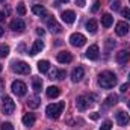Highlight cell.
Returning a JSON list of instances; mask_svg holds the SVG:
<instances>
[{
	"label": "cell",
	"instance_id": "23",
	"mask_svg": "<svg viewBox=\"0 0 130 130\" xmlns=\"http://www.w3.org/2000/svg\"><path fill=\"white\" fill-rule=\"evenodd\" d=\"M32 12L35 14V15H38V17H44V15L47 14L45 8H44L42 5H33L32 6Z\"/></svg>",
	"mask_w": 130,
	"mask_h": 130
},
{
	"label": "cell",
	"instance_id": "10",
	"mask_svg": "<svg viewBox=\"0 0 130 130\" xmlns=\"http://www.w3.org/2000/svg\"><path fill=\"white\" fill-rule=\"evenodd\" d=\"M130 30V26L126 23V21H120V23H117V27H115V33L118 35V36H126Z\"/></svg>",
	"mask_w": 130,
	"mask_h": 130
},
{
	"label": "cell",
	"instance_id": "31",
	"mask_svg": "<svg viewBox=\"0 0 130 130\" xmlns=\"http://www.w3.org/2000/svg\"><path fill=\"white\" fill-rule=\"evenodd\" d=\"M110 9H113V11H120V0H113V2L110 3Z\"/></svg>",
	"mask_w": 130,
	"mask_h": 130
},
{
	"label": "cell",
	"instance_id": "40",
	"mask_svg": "<svg viewBox=\"0 0 130 130\" xmlns=\"http://www.w3.org/2000/svg\"><path fill=\"white\" fill-rule=\"evenodd\" d=\"M3 20H5V12L0 11V21H3Z\"/></svg>",
	"mask_w": 130,
	"mask_h": 130
},
{
	"label": "cell",
	"instance_id": "45",
	"mask_svg": "<svg viewBox=\"0 0 130 130\" xmlns=\"http://www.w3.org/2000/svg\"><path fill=\"white\" fill-rule=\"evenodd\" d=\"M127 104H129V109H130V100H129V103H127Z\"/></svg>",
	"mask_w": 130,
	"mask_h": 130
},
{
	"label": "cell",
	"instance_id": "37",
	"mask_svg": "<svg viewBox=\"0 0 130 130\" xmlns=\"http://www.w3.org/2000/svg\"><path fill=\"white\" fill-rule=\"evenodd\" d=\"M89 117H91V120H98V118H100V115H98L97 112H92V113H89Z\"/></svg>",
	"mask_w": 130,
	"mask_h": 130
},
{
	"label": "cell",
	"instance_id": "1",
	"mask_svg": "<svg viewBox=\"0 0 130 130\" xmlns=\"http://www.w3.org/2000/svg\"><path fill=\"white\" fill-rule=\"evenodd\" d=\"M117 82H118V79H117V76H115L112 71H103V73H100V76H98V85H100L101 88H104V89L113 88V86L117 85Z\"/></svg>",
	"mask_w": 130,
	"mask_h": 130
},
{
	"label": "cell",
	"instance_id": "35",
	"mask_svg": "<svg viewBox=\"0 0 130 130\" xmlns=\"http://www.w3.org/2000/svg\"><path fill=\"white\" fill-rule=\"evenodd\" d=\"M127 89H129V83H123L121 86H120V91L124 94V92H127Z\"/></svg>",
	"mask_w": 130,
	"mask_h": 130
},
{
	"label": "cell",
	"instance_id": "39",
	"mask_svg": "<svg viewBox=\"0 0 130 130\" xmlns=\"http://www.w3.org/2000/svg\"><path fill=\"white\" fill-rule=\"evenodd\" d=\"M36 33H38V35H41V36H42V35H44V29H41V27H38V29H36Z\"/></svg>",
	"mask_w": 130,
	"mask_h": 130
},
{
	"label": "cell",
	"instance_id": "43",
	"mask_svg": "<svg viewBox=\"0 0 130 130\" xmlns=\"http://www.w3.org/2000/svg\"><path fill=\"white\" fill-rule=\"evenodd\" d=\"M2 88H3V80L0 79V89H2Z\"/></svg>",
	"mask_w": 130,
	"mask_h": 130
},
{
	"label": "cell",
	"instance_id": "20",
	"mask_svg": "<svg viewBox=\"0 0 130 130\" xmlns=\"http://www.w3.org/2000/svg\"><path fill=\"white\" fill-rule=\"evenodd\" d=\"M35 121H36V118H35L33 113H26V115L23 117V124H24L26 127H32L33 124H35Z\"/></svg>",
	"mask_w": 130,
	"mask_h": 130
},
{
	"label": "cell",
	"instance_id": "36",
	"mask_svg": "<svg viewBox=\"0 0 130 130\" xmlns=\"http://www.w3.org/2000/svg\"><path fill=\"white\" fill-rule=\"evenodd\" d=\"M85 3H86V0H76V5H77L79 8H83Z\"/></svg>",
	"mask_w": 130,
	"mask_h": 130
},
{
	"label": "cell",
	"instance_id": "14",
	"mask_svg": "<svg viewBox=\"0 0 130 130\" xmlns=\"http://www.w3.org/2000/svg\"><path fill=\"white\" fill-rule=\"evenodd\" d=\"M56 59H58V62L59 64H70L71 61H73V55L70 53V52H61V53H58V56H56Z\"/></svg>",
	"mask_w": 130,
	"mask_h": 130
},
{
	"label": "cell",
	"instance_id": "9",
	"mask_svg": "<svg viewBox=\"0 0 130 130\" xmlns=\"http://www.w3.org/2000/svg\"><path fill=\"white\" fill-rule=\"evenodd\" d=\"M115 118H117L118 126H121V127H126V126L130 123V117L126 113V112H123V110H118V112L115 113Z\"/></svg>",
	"mask_w": 130,
	"mask_h": 130
},
{
	"label": "cell",
	"instance_id": "8",
	"mask_svg": "<svg viewBox=\"0 0 130 130\" xmlns=\"http://www.w3.org/2000/svg\"><path fill=\"white\" fill-rule=\"evenodd\" d=\"M47 27L50 29L52 33H61L62 32V27H61V24L56 21L55 17H48V18H47Z\"/></svg>",
	"mask_w": 130,
	"mask_h": 130
},
{
	"label": "cell",
	"instance_id": "26",
	"mask_svg": "<svg viewBox=\"0 0 130 130\" xmlns=\"http://www.w3.org/2000/svg\"><path fill=\"white\" fill-rule=\"evenodd\" d=\"M33 91H35V94H38L39 91H41V88H42V80L39 79V77H35L33 79Z\"/></svg>",
	"mask_w": 130,
	"mask_h": 130
},
{
	"label": "cell",
	"instance_id": "28",
	"mask_svg": "<svg viewBox=\"0 0 130 130\" xmlns=\"http://www.w3.org/2000/svg\"><path fill=\"white\" fill-rule=\"evenodd\" d=\"M26 12H27V11H26V6H24V3H18V6H17V14L23 17V15H26Z\"/></svg>",
	"mask_w": 130,
	"mask_h": 130
},
{
	"label": "cell",
	"instance_id": "22",
	"mask_svg": "<svg viewBox=\"0 0 130 130\" xmlns=\"http://www.w3.org/2000/svg\"><path fill=\"white\" fill-rule=\"evenodd\" d=\"M39 104H41V98L36 97V95L29 97V100H27V106H29V109H36V107H39Z\"/></svg>",
	"mask_w": 130,
	"mask_h": 130
},
{
	"label": "cell",
	"instance_id": "24",
	"mask_svg": "<svg viewBox=\"0 0 130 130\" xmlns=\"http://www.w3.org/2000/svg\"><path fill=\"white\" fill-rule=\"evenodd\" d=\"M38 70H39L41 73H48V70H50V62H48V61H39V62H38Z\"/></svg>",
	"mask_w": 130,
	"mask_h": 130
},
{
	"label": "cell",
	"instance_id": "41",
	"mask_svg": "<svg viewBox=\"0 0 130 130\" xmlns=\"http://www.w3.org/2000/svg\"><path fill=\"white\" fill-rule=\"evenodd\" d=\"M70 0H58V3H68Z\"/></svg>",
	"mask_w": 130,
	"mask_h": 130
},
{
	"label": "cell",
	"instance_id": "17",
	"mask_svg": "<svg viewBox=\"0 0 130 130\" xmlns=\"http://www.w3.org/2000/svg\"><path fill=\"white\" fill-rule=\"evenodd\" d=\"M42 48H44V42H42L41 39H38V41L33 42V45H32V48H30V52H29V55H30V56H35V55L41 53Z\"/></svg>",
	"mask_w": 130,
	"mask_h": 130
},
{
	"label": "cell",
	"instance_id": "34",
	"mask_svg": "<svg viewBox=\"0 0 130 130\" xmlns=\"http://www.w3.org/2000/svg\"><path fill=\"white\" fill-rule=\"evenodd\" d=\"M98 9H100V2H94V5H92V8H91V11H92V12H97Z\"/></svg>",
	"mask_w": 130,
	"mask_h": 130
},
{
	"label": "cell",
	"instance_id": "18",
	"mask_svg": "<svg viewBox=\"0 0 130 130\" xmlns=\"http://www.w3.org/2000/svg\"><path fill=\"white\" fill-rule=\"evenodd\" d=\"M62 20H64L67 24H73L76 21V14L73 11H64L62 12Z\"/></svg>",
	"mask_w": 130,
	"mask_h": 130
},
{
	"label": "cell",
	"instance_id": "46",
	"mask_svg": "<svg viewBox=\"0 0 130 130\" xmlns=\"http://www.w3.org/2000/svg\"><path fill=\"white\" fill-rule=\"evenodd\" d=\"M129 82H130V73H129Z\"/></svg>",
	"mask_w": 130,
	"mask_h": 130
},
{
	"label": "cell",
	"instance_id": "13",
	"mask_svg": "<svg viewBox=\"0 0 130 130\" xmlns=\"http://www.w3.org/2000/svg\"><path fill=\"white\" fill-rule=\"evenodd\" d=\"M83 76H85V70H83V67H76L73 71H71V80L76 83V82H80L82 79H83Z\"/></svg>",
	"mask_w": 130,
	"mask_h": 130
},
{
	"label": "cell",
	"instance_id": "5",
	"mask_svg": "<svg viewBox=\"0 0 130 130\" xmlns=\"http://www.w3.org/2000/svg\"><path fill=\"white\" fill-rule=\"evenodd\" d=\"M12 70L17 74H29L30 73V65L23 62V61H18V62L15 61V62H12Z\"/></svg>",
	"mask_w": 130,
	"mask_h": 130
},
{
	"label": "cell",
	"instance_id": "33",
	"mask_svg": "<svg viewBox=\"0 0 130 130\" xmlns=\"http://www.w3.org/2000/svg\"><path fill=\"white\" fill-rule=\"evenodd\" d=\"M2 130H14V126L11 123H3L2 124Z\"/></svg>",
	"mask_w": 130,
	"mask_h": 130
},
{
	"label": "cell",
	"instance_id": "16",
	"mask_svg": "<svg viewBox=\"0 0 130 130\" xmlns=\"http://www.w3.org/2000/svg\"><path fill=\"white\" fill-rule=\"evenodd\" d=\"M117 103H118V95H117V94H110V95H107L106 100L103 101V107H104V109H109V107L115 106Z\"/></svg>",
	"mask_w": 130,
	"mask_h": 130
},
{
	"label": "cell",
	"instance_id": "29",
	"mask_svg": "<svg viewBox=\"0 0 130 130\" xmlns=\"http://www.w3.org/2000/svg\"><path fill=\"white\" fill-rule=\"evenodd\" d=\"M112 129V123L107 120V121H104L103 124H101V127H100V130H110Z\"/></svg>",
	"mask_w": 130,
	"mask_h": 130
},
{
	"label": "cell",
	"instance_id": "6",
	"mask_svg": "<svg viewBox=\"0 0 130 130\" xmlns=\"http://www.w3.org/2000/svg\"><path fill=\"white\" fill-rule=\"evenodd\" d=\"M70 42H71V45H74V47H83L85 44H86V36L85 35H82V33H73L71 36H70Z\"/></svg>",
	"mask_w": 130,
	"mask_h": 130
},
{
	"label": "cell",
	"instance_id": "4",
	"mask_svg": "<svg viewBox=\"0 0 130 130\" xmlns=\"http://www.w3.org/2000/svg\"><path fill=\"white\" fill-rule=\"evenodd\" d=\"M11 89H12L14 94L20 95V97H23V95L27 92V86H26V83L21 82V80H14L12 85H11Z\"/></svg>",
	"mask_w": 130,
	"mask_h": 130
},
{
	"label": "cell",
	"instance_id": "47",
	"mask_svg": "<svg viewBox=\"0 0 130 130\" xmlns=\"http://www.w3.org/2000/svg\"><path fill=\"white\" fill-rule=\"evenodd\" d=\"M2 2H3V0H0V3H2Z\"/></svg>",
	"mask_w": 130,
	"mask_h": 130
},
{
	"label": "cell",
	"instance_id": "38",
	"mask_svg": "<svg viewBox=\"0 0 130 130\" xmlns=\"http://www.w3.org/2000/svg\"><path fill=\"white\" fill-rule=\"evenodd\" d=\"M56 74H58V70H53L50 73V79H56Z\"/></svg>",
	"mask_w": 130,
	"mask_h": 130
},
{
	"label": "cell",
	"instance_id": "44",
	"mask_svg": "<svg viewBox=\"0 0 130 130\" xmlns=\"http://www.w3.org/2000/svg\"><path fill=\"white\" fill-rule=\"evenodd\" d=\"M2 70H3V67H2V64H0V73H2Z\"/></svg>",
	"mask_w": 130,
	"mask_h": 130
},
{
	"label": "cell",
	"instance_id": "25",
	"mask_svg": "<svg viewBox=\"0 0 130 130\" xmlns=\"http://www.w3.org/2000/svg\"><path fill=\"white\" fill-rule=\"evenodd\" d=\"M86 30L89 33L97 32V21H95V20H89V21L86 23Z\"/></svg>",
	"mask_w": 130,
	"mask_h": 130
},
{
	"label": "cell",
	"instance_id": "15",
	"mask_svg": "<svg viewBox=\"0 0 130 130\" xmlns=\"http://www.w3.org/2000/svg\"><path fill=\"white\" fill-rule=\"evenodd\" d=\"M115 58H117V62L118 64H127L130 61V53L127 50H120Z\"/></svg>",
	"mask_w": 130,
	"mask_h": 130
},
{
	"label": "cell",
	"instance_id": "2",
	"mask_svg": "<svg viewBox=\"0 0 130 130\" xmlns=\"http://www.w3.org/2000/svg\"><path fill=\"white\" fill-rule=\"evenodd\" d=\"M64 109H65V101L52 103V104H48V106H47L45 113H47V117H48V118L56 120V118H59V117H61V113H62V110H64Z\"/></svg>",
	"mask_w": 130,
	"mask_h": 130
},
{
	"label": "cell",
	"instance_id": "12",
	"mask_svg": "<svg viewBox=\"0 0 130 130\" xmlns=\"http://www.w3.org/2000/svg\"><path fill=\"white\" fill-rule=\"evenodd\" d=\"M9 26H11V29H12L14 32H23V30L26 29V23H24L21 18H15V20H12Z\"/></svg>",
	"mask_w": 130,
	"mask_h": 130
},
{
	"label": "cell",
	"instance_id": "27",
	"mask_svg": "<svg viewBox=\"0 0 130 130\" xmlns=\"http://www.w3.org/2000/svg\"><path fill=\"white\" fill-rule=\"evenodd\" d=\"M9 55V47L6 44H2L0 45V58H6Z\"/></svg>",
	"mask_w": 130,
	"mask_h": 130
},
{
	"label": "cell",
	"instance_id": "21",
	"mask_svg": "<svg viewBox=\"0 0 130 130\" xmlns=\"http://www.w3.org/2000/svg\"><path fill=\"white\" fill-rule=\"evenodd\" d=\"M112 23H113V17L110 14H103V17H101V26L103 27H110Z\"/></svg>",
	"mask_w": 130,
	"mask_h": 130
},
{
	"label": "cell",
	"instance_id": "30",
	"mask_svg": "<svg viewBox=\"0 0 130 130\" xmlns=\"http://www.w3.org/2000/svg\"><path fill=\"white\" fill-rule=\"evenodd\" d=\"M65 76H67L65 70H58V74H56V79H58V80H64Z\"/></svg>",
	"mask_w": 130,
	"mask_h": 130
},
{
	"label": "cell",
	"instance_id": "3",
	"mask_svg": "<svg viewBox=\"0 0 130 130\" xmlns=\"http://www.w3.org/2000/svg\"><path fill=\"white\" fill-rule=\"evenodd\" d=\"M2 110H3V113H6V115L14 113V110H15V103H14V100L9 97V95H5V97L2 98Z\"/></svg>",
	"mask_w": 130,
	"mask_h": 130
},
{
	"label": "cell",
	"instance_id": "7",
	"mask_svg": "<svg viewBox=\"0 0 130 130\" xmlns=\"http://www.w3.org/2000/svg\"><path fill=\"white\" fill-rule=\"evenodd\" d=\"M89 101H91L89 95H79L77 100H76V107L79 110H86L89 107V104H91Z\"/></svg>",
	"mask_w": 130,
	"mask_h": 130
},
{
	"label": "cell",
	"instance_id": "19",
	"mask_svg": "<svg viewBox=\"0 0 130 130\" xmlns=\"http://www.w3.org/2000/svg\"><path fill=\"white\" fill-rule=\"evenodd\" d=\"M45 94H47L48 98H56V97H59L61 89H59L58 86H48V88L45 89Z\"/></svg>",
	"mask_w": 130,
	"mask_h": 130
},
{
	"label": "cell",
	"instance_id": "32",
	"mask_svg": "<svg viewBox=\"0 0 130 130\" xmlns=\"http://www.w3.org/2000/svg\"><path fill=\"white\" fill-rule=\"evenodd\" d=\"M121 14H123V17H126L127 20H130V9H129V8L121 9Z\"/></svg>",
	"mask_w": 130,
	"mask_h": 130
},
{
	"label": "cell",
	"instance_id": "42",
	"mask_svg": "<svg viewBox=\"0 0 130 130\" xmlns=\"http://www.w3.org/2000/svg\"><path fill=\"white\" fill-rule=\"evenodd\" d=\"M3 33H5V29H3V27H0V36H3Z\"/></svg>",
	"mask_w": 130,
	"mask_h": 130
},
{
	"label": "cell",
	"instance_id": "11",
	"mask_svg": "<svg viewBox=\"0 0 130 130\" xmlns=\"http://www.w3.org/2000/svg\"><path fill=\"white\" fill-rule=\"evenodd\" d=\"M98 56H100V48H98V45L97 44L89 45V48L86 50V58L91 59V61H95V59H98Z\"/></svg>",
	"mask_w": 130,
	"mask_h": 130
}]
</instances>
